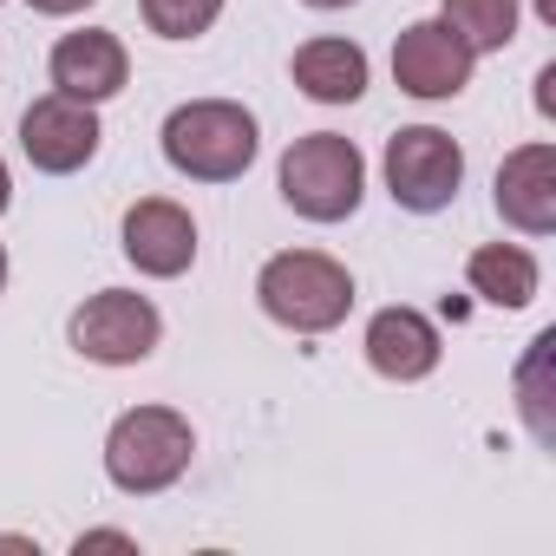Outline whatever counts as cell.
<instances>
[{"instance_id": "6da1fadb", "label": "cell", "mask_w": 556, "mask_h": 556, "mask_svg": "<svg viewBox=\"0 0 556 556\" xmlns=\"http://www.w3.org/2000/svg\"><path fill=\"white\" fill-rule=\"evenodd\" d=\"M255 302L289 334H334L354 315V275L321 249H282L255 268Z\"/></svg>"}, {"instance_id": "7a4b0ae2", "label": "cell", "mask_w": 556, "mask_h": 556, "mask_svg": "<svg viewBox=\"0 0 556 556\" xmlns=\"http://www.w3.org/2000/svg\"><path fill=\"white\" fill-rule=\"evenodd\" d=\"M262 151L255 112L236 99H190L164 118V164L190 184H236Z\"/></svg>"}, {"instance_id": "3957f363", "label": "cell", "mask_w": 556, "mask_h": 556, "mask_svg": "<svg viewBox=\"0 0 556 556\" xmlns=\"http://www.w3.org/2000/svg\"><path fill=\"white\" fill-rule=\"evenodd\" d=\"M197 458V432L177 406H131L105 432V478L125 497H157L170 491Z\"/></svg>"}, {"instance_id": "277c9868", "label": "cell", "mask_w": 556, "mask_h": 556, "mask_svg": "<svg viewBox=\"0 0 556 556\" xmlns=\"http://www.w3.org/2000/svg\"><path fill=\"white\" fill-rule=\"evenodd\" d=\"M275 184H282V203L308 223H348L367 197V157L354 138L341 131H308L282 151V170H275Z\"/></svg>"}, {"instance_id": "5b68a950", "label": "cell", "mask_w": 556, "mask_h": 556, "mask_svg": "<svg viewBox=\"0 0 556 556\" xmlns=\"http://www.w3.org/2000/svg\"><path fill=\"white\" fill-rule=\"evenodd\" d=\"M66 341H73V354L92 361V367H138V361L157 354V341H164V315H157L151 295L99 289V295H86V302L73 308Z\"/></svg>"}, {"instance_id": "8992f818", "label": "cell", "mask_w": 556, "mask_h": 556, "mask_svg": "<svg viewBox=\"0 0 556 556\" xmlns=\"http://www.w3.org/2000/svg\"><path fill=\"white\" fill-rule=\"evenodd\" d=\"M387 197L413 216H439L458 203V184H465V151L458 138H445L439 125H406L387 138Z\"/></svg>"}, {"instance_id": "52a82bcc", "label": "cell", "mask_w": 556, "mask_h": 556, "mask_svg": "<svg viewBox=\"0 0 556 556\" xmlns=\"http://www.w3.org/2000/svg\"><path fill=\"white\" fill-rule=\"evenodd\" d=\"M99 105H86V99H66V92H47V99H34L27 112H21V151H27V164L34 170H47V177H73V170H86L92 157H99Z\"/></svg>"}, {"instance_id": "ba28073f", "label": "cell", "mask_w": 556, "mask_h": 556, "mask_svg": "<svg viewBox=\"0 0 556 556\" xmlns=\"http://www.w3.org/2000/svg\"><path fill=\"white\" fill-rule=\"evenodd\" d=\"M471 66H478V53H471L445 21H413V27L393 40V86H400L406 99H426V105L458 99V92L471 86Z\"/></svg>"}, {"instance_id": "9c48e42d", "label": "cell", "mask_w": 556, "mask_h": 556, "mask_svg": "<svg viewBox=\"0 0 556 556\" xmlns=\"http://www.w3.org/2000/svg\"><path fill=\"white\" fill-rule=\"evenodd\" d=\"M125 262L151 282H177V275L197 262V216L170 197H138L125 210Z\"/></svg>"}, {"instance_id": "30bf717a", "label": "cell", "mask_w": 556, "mask_h": 556, "mask_svg": "<svg viewBox=\"0 0 556 556\" xmlns=\"http://www.w3.org/2000/svg\"><path fill=\"white\" fill-rule=\"evenodd\" d=\"M361 348H367V367H374L380 380H393V387H413V380L439 374V361H445L439 321H432V315H419V308H400V302H393V308H380V315L367 321Z\"/></svg>"}, {"instance_id": "8fae6325", "label": "cell", "mask_w": 556, "mask_h": 556, "mask_svg": "<svg viewBox=\"0 0 556 556\" xmlns=\"http://www.w3.org/2000/svg\"><path fill=\"white\" fill-rule=\"evenodd\" d=\"M497 216L517 236H549L556 229V144H517L497 164Z\"/></svg>"}, {"instance_id": "7c38bea8", "label": "cell", "mask_w": 556, "mask_h": 556, "mask_svg": "<svg viewBox=\"0 0 556 556\" xmlns=\"http://www.w3.org/2000/svg\"><path fill=\"white\" fill-rule=\"evenodd\" d=\"M47 73H53V92L86 99V105H105V99H118V92H125L131 60H125V40H118V34L86 27V34H66V40L53 47Z\"/></svg>"}, {"instance_id": "4fadbf2b", "label": "cell", "mask_w": 556, "mask_h": 556, "mask_svg": "<svg viewBox=\"0 0 556 556\" xmlns=\"http://www.w3.org/2000/svg\"><path fill=\"white\" fill-rule=\"evenodd\" d=\"M289 73H295L302 99H315V105H354L367 92V53L354 40H341V34L302 40L295 60H289Z\"/></svg>"}, {"instance_id": "5bb4252c", "label": "cell", "mask_w": 556, "mask_h": 556, "mask_svg": "<svg viewBox=\"0 0 556 556\" xmlns=\"http://www.w3.org/2000/svg\"><path fill=\"white\" fill-rule=\"evenodd\" d=\"M465 282H471V295H478L484 308L517 315V308L536 302L543 268H536V255H530L523 242H484V249H471V262H465Z\"/></svg>"}, {"instance_id": "9a60e30c", "label": "cell", "mask_w": 556, "mask_h": 556, "mask_svg": "<svg viewBox=\"0 0 556 556\" xmlns=\"http://www.w3.org/2000/svg\"><path fill=\"white\" fill-rule=\"evenodd\" d=\"M439 21L471 53H504L517 40V0H439Z\"/></svg>"}, {"instance_id": "2e32d148", "label": "cell", "mask_w": 556, "mask_h": 556, "mask_svg": "<svg viewBox=\"0 0 556 556\" xmlns=\"http://www.w3.org/2000/svg\"><path fill=\"white\" fill-rule=\"evenodd\" d=\"M549 354H556V328H543L536 341H530V354H523V367H517V413H523V426H530V439L536 445H549L556 439V419H549Z\"/></svg>"}, {"instance_id": "e0dca14e", "label": "cell", "mask_w": 556, "mask_h": 556, "mask_svg": "<svg viewBox=\"0 0 556 556\" xmlns=\"http://www.w3.org/2000/svg\"><path fill=\"white\" fill-rule=\"evenodd\" d=\"M138 8L157 40H197L223 21V0H138Z\"/></svg>"}, {"instance_id": "ac0fdd59", "label": "cell", "mask_w": 556, "mask_h": 556, "mask_svg": "<svg viewBox=\"0 0 556 556\" xmlns=\"http://www.w3.org/2000/svg\"><path fill=\"white\" fill-rule=\"evenodd\" d=\"M27 8H34V14H53V21H66V14H86L92 0H27Z\"/></svg>"}, {"instance_id": "d6986e66", "label": "cell", "mask_w": 556, "mask_h": 556, "mask_svg": "<svg viewBox=\"0 0 556 556\" xmlns=\"http://www.w3.org/2000/svg\"><path fill=\"white\" fill-rule=\"evenodd\" d=\"M549 86H556V66L536 73V105H543V112H556V92H549Z\"/></svg>"}, {"instance_id": "ffe728a7", "label": "cell", "mask_w": 556, "mask_h": 556, "mask_svg": "<svg viewBox=\"0 0 556 556\" xmlns=\"http://www.w3.org/2000/svg\"><path fill=\"white\" fill-rule=\"evenodd\" d=\"M8 203H14V177H8V157H0V216H8Z\"/></svg>"}, {"instance_id": "44dd1931", "label": "cell", "mask_w": 556, "mask_h": 556, "mask_svg": "<svg viewBox=\"0 0 556 556\" xmlns=\"http://www.w3.org/2000/svg\"><path fill=\"white\" fill-rule=\"evenodd\" d=\"M302 8H321V14H341V8H354V0H302Z\"/></svg>"}, {"instance_id": "7402d4cb", "label": "cell", "mask_w": 556, "mask_h": 556, "mask_svg": "<svg viewBox=\"0 0 556 556\" xmlns=\"http://www.w3.org/2000/svg\"><path fill=\"white\" fill-rule=\"evenodd\" d=\"M536 21H543V27H556V0H536Z\"/></svg>"}, {"instance_id": "603a6c76", "label": "cell", "mask_w": 556, "mask_h": 556, "mask_svg": "<svg viewBox=\"0 0 556 556\" xmlns=\"http://www.w3.org/2000/svg\"><path fill=\"white\" fill-rule=\"evenodd\" d=\"M0 295H8V249H0Z\"/></svg>"}]
</instances>
